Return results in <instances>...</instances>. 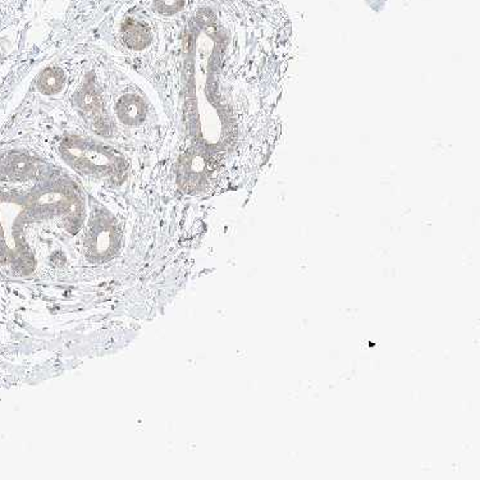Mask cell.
<instances>
[{"mask_svg":"<svg viewBox=\"0 0 480 480\" xmlns=\"http://www.w3.org/2000/svg\"><path fill=\"white\" fill-rule=\"evenodd\" d=\"M66 83V74L58 67L44 69L37 78V89L45 95H54L62 91Z\"/></svg>","mask_w":480,"mask_h":480,"instance_id":"obj_5","label":"cell"},{"mask_svg":"<svg viewBox=\"0 0 480 480\" xmlns=\"http://www.w3.org/2000/svg\"><path fill=\"white\" fill-rule=\"evenodd\" d=\"M63 160L85 174L114 177L125 172V160L109 148L81 137H67L60 146Z\"/></svg>","mask_w":480,"mask_h":480,"instance_id":"obj_1","label":"cell"},{"mask_svg":"<svg viewBox=\"0 0 480 480\" xmlns=\"http://www.w3.org/2000/svg\"><path fill=\"white\" fill-rule=\"evenodd\" d=\"M78 97V105L81 111L85 113L88 121L90 119L91 123L96 126V131L103 133L104 130H111V127L107 125L105 119L103 118V108L95 90L85 88Z\"/></svg>","mask_w":480,"mask_h":480,"instance_id":"obj_3","label":"cell"},{"mask_svg":"<svg viewBox=\"0 0 480 480\" xmlns=\"http://www.w3.org/2000/svg\"><path fill=\"white\" fill-rule=\"evenodd\" d=\"M122 37L125 44L133 50H142L151 43V34L144 23L127 20L122 26Z\"/></svg>","mask_w":480,"mask_h":480,"instance_id":"obj_4","label":"cell"},{"mask_svg":"<svg viewBox=\"0 0 480 480\" xmlns=\"http://www.w3.org/2000/svg\"><path fill=\"white\" fill-rule=\"evenodd\" d=\"M116 113L119 121L126 126H139L148 116V107L141 96L127 94L118 100Z\"/></svg>","mask_w":480,"mask_h":480,"instance_id":"obj_2","label":"cell"},{"mask_svg":"<svg viewBox=\"0 0 480 480\" xmlns=\"http://www.w3.org/2000/svg\"><path fill=\"white\" fill-rule=\"evenodd\" d=\"M154 4L159 13L170 15L177 13L184 7V0H154Z\"/></svg>","mask_w":480,"mask_h":480,"instance_id":"obj_6","label":"cell"}]
</instances>
